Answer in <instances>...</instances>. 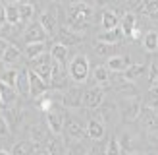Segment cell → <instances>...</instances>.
<instances>
[{"label":"cell","instance_id":"1","mask_svg":"<svg viewBox=\"0 0 158 155\" xmlns=\"http://www.w3.org/2000/svg\"><path fill=\"white\" fill-rule=\"evenodd\" d=\"M91 16H93V8L87 4V2H72L68 8V14H66V23L72 31H85L89 27V21H91Z\"/></svg>","mask_w":158,"mask_h":155},{"label":"cell","instance_id":"2","mask_svg":"<svg viewBox=\"0 0 158 155\" xmlns=\"http://www.w3.org/2000/svg\"><path fill=\"white\" fill-rule=\"evenodd\" d=\"M68 74L69 78L75 82V83H85L87 78L91 74V64H89V58L85 54H75L69 62V68H68Z\"/></svg>","mask_w":158,"mask_h":155},{"label":"cell","instance_id":"3","mask_svg":"<svg viewBox=\"0 0 158 155\" xmlns=\"http://www.w3.org/2000/svg\"><path fill=\"white\" fill-rule=\"evenodd\" d=\"M43 23V27L46 29V33L48 35H54L60 27V8L54 4V6H48L46 10L43 12L41 20H39Z\"/></svg>","mask_w":158,"mask_h":155},{"label":"cell","instance_id":"4","mask_svg":"<svg viewBox=\"0 0 158 155\" xmlns=\"http://www.w3.org/2000/svg\"><path fill=\"white\" fill-rule=\"evenodd\" d=\"M52 58H50V54H41V56H37L31 60V70H33L35 74H39L43 78V80L48 83L50 82V76H52Z\"/></svg>","mask_w":158,"mask_h":155},{"label":"cell","instance_id":"5","mask_svg":"<svg viewBox=\"0 0 158 155\" xmlns=\"http://www.w3.org/2000/svg\"><path fill=\"white\" fill-rule=\"evenodd\" d=\"M64 118L66 116L62 114V111L58 107H54L52 111L44 113V124H46V128H48V132H52L54 136H60L62 132H64Z\"/></svg>","mask_w":158,"mask_h":155},{"label":"cell","instance_id":"6","mask_svg":"<svg viewBox=\"0 0 158 155\" xmlns=\"http://www.w3.org/2000/svg\"><path fill=\"white\" fill-rule=\"evenodd\" d=\"M64 128H66V134L69 138H73V140H81L87 134V130H85L87 124L81 118L73 116V114H68L66 118H64Z\"/></svg>","mask_w":158,"mask_h":155},{"label":"cell","instance_id":"7","mask_svg":"<svg viewBox=\"0 0 158 155\" xmlns=\"http://www.w3.org/2000/svg\"><path fill=\"white\" fill-rule=\"evenodd\" d=\"M104 103V91L98 85H93V87L85 89L83 93V105L89 108V111H97L100 108V105Z\"/></svg>","mask_w":158,"mask_h":155},{"label":"cell","instance_id":"8","mask_svg":"<svg viewBox=\"0 0 158 155\" xmlns=\"http://www.w3.org/2000/svg\"><path fill=\"white\" fill-rule=\"evenodd\" d=\"M23 37H25V43H46V39H48L50 35L46 33V29L43 27L41 21H31L25 33H23Z\"/></svg>","mask_w":158,"mask_h":155},{"label":"cell","instance_id":"9","mask_svg":"<svg viewBox=\"0 0 158 155\" xmlns=\"http://www.w3.org/2000/svg\"><path fill=\"white\" fill-rule=\"evenodd\" d=\"M83 93H85V89H81L79 85L66 87V93L62 95V105L68 108H79L83 105Z\"/></svg>","mask_w":158,"mask_h":155},{"label":"cell","instance_id":"10","mask_svg":"<svg viewBox=\"0 0 158 155\" xmlns=\"http://www.w3.org/2000/svg\"><path fill=\"white\" fill-rule=\"evenodd\" d=\"M29 91H31V97L33 99L41 97V95H44V93L48 91V83H46L39 74H35L33 70H29Z\"/></svg>","mask_w":158,"mask_h":155},{"label":"cell","instance_id":"11","mask_svg":"<svg viewBox=\"0 0 158 155\" xmlns=\"http://www.w3.org/2000/svg\"><path fill=\"white\" fill-rule=\"evenodd\" d=\"M87 136L94 142H98V140H104L106 136V126H104V120L102 118H91L87 122Z\"/></svg>","mask_w":158,"mask_h":155},{"label":"cell","instance_id":"12","mask_svg":"<svg viewBox=\"0 0 158 155\" xmlns=\"http://www.w3.org/2000/svg\"><path fill=\"white\" fill-rule=\"evenodd\" d=\"M58 43L69 49V46L81 43V35L75 33V31H72L69 27H60L58 29Z\"/></svg>","mask_w":158,"mask_h":155},{"label":"cell","instance_id":"13","mask_svg":"<svg viewBox=\"0 0 158 155\" xmlns=\"http://www.w3.org/2000/svg\"><path fill=\"white\" fill-rule=\"evenodd\" d=\"M123 39V31L120 27L116 29H108V31H100L97 35L98 43H106V45H120V41Z\"/></svg>","mask_w":158,"mask_h":155},{"label":"cell","instance_id":"14","mask_svg":"<svg viewBox=\"0 0 158 155\" xmlns=\"http://www.w3.org/2000/svg\"><path fill=\"white\" fill-rule=\"evenodd\" d=\"M15 91L18 95L27 99L31 97V91H29V70H18V82H15Z\"/></svg>","mask_w":158,"mask_h":155},{"label":"cell","instance_id":"15","mask_svg":"<svg viewBox=\"0 0 158 155\" xmlns=\"http://www.w3.org/2000/svg\"><path fill=\"white\" fill-rule=\"evenodd\" d=\"M100 25L104 31L120 27V18H118L116 10H102L100 12Z\"/></svg>","mask_w":158,"mask_h":155},{"label":"cell","instance_id":"16","mask_svg":"<svg viewBox=\"0 0 158 155\" xmlns=\"http://www.w3.org/2000/svg\"><path fill=\"white\" fill-rule=\"evenodd\" d=\"M131 64L127 56H122V54H114V56H110L108 62H106V68L110 72H118V74H123V70Z\"/></svg>","mask_w":158,"mask_h":155},{"label":"cell","instance_id":"17","mask_svg":"<svg viewBox=\"0 0 158 155\" xmlns=\"http://www.w3.org/2000/svg\"><path fill=\"white\" fill-rule=\"evenodd\" d=\"M120 29L123 31V35H129L131 37V33L137 29V16L133 14V12H125L122 21H120Z\"/></svg>","mask_w":158,"mask_h":155},{"label":"cell","instance_id":"18","mask_svg":"<svg viewBox=\"0 0 158 155\" xmlns=\"http://www.w3.org/2000/svg\"><path fill=\"white\" fill-rule=\"evenodd\" d=\"M147 70V64H143V62H131V64L123 70V78L127 82H135L137 78H141V74H143Z\"/></svg>","mask_w":158,"mask_h":155},{"label":"cell","instance_id":"19","mask_svg":"<svg viewBox=\"0 0 158 155\" xmlns=\"http://www.w3.org/2000/svg\"><path fill=\"white\" fill-rule=\"evenodd\" d=\"M110 70L106 66H97L93 70V80L98 87H104V85H110Z\"/></svg>","mask_w":158,"mask_h":155},{"label":"cell","instance_id":"20","mask_svg":"<svg viewBox=\"0 0 158 155\" xmlns=\"http://www.w3.org/2000/svg\"><path fill=\"white\" fill-rule=\"evenodd\" d=\"M48 54H50L52 62H60V64H64V62L68 60V56H69V49L64 46V45H60V43H54Z\"/></svg>","mask_w":158,"mask_h":155},{"label":"cell","instance_id":"21","mask_svg":"<svg viewBox=\"0 0 158 155\" xmlns=\"http://www.w3.org/2000/svg\"><path fill=\"white\" fill-rule=\"evenodd\" d=\"M35 149H37V145L31 140H21V142H18L12 147L10 155H33Z\"/></svg>","mask_w":158,"mask_h":155},{"label":"cell","instance_id":"22","mask_svg":"<svg viewBox=\"0 0 158 155\" xmlns=\"http://www.w3.org/2000/svg\"><path fill=\"white\" fill-rule=\"evenodd\" d=\"M143 46H145L147 52H156L158 51V31H154V29L147 31L145 37H143Z\"/></svg>","mask_w":158,"mask_h":155},{"label":"cell","instance_id":"23","mask_svg":"<svg viewBox=\"0 0 158 155\" xmlns=\"http://www.w3.org/2000/svg\"><path fill=\"white\" fill-rule=\"evenodd\" d=\"M15 97H18V91H15V87H12V85H6L0 82V99H2L4 105H10L15 101Z\"/></svg>","mask_w":158,"mask_h":155},{"label":"cell","instance_id":"24","mask_svg":"<svg viewBox=\"0 0 158 155\" xmlns=\"http://www.w3.org/2000/svg\"><path fill=\"white\" fill-rule=\"evenodd\" d=\"M44 52H46V43H29V45H25V56L29 60L41 56Z\"/></svg>","mask_w":158,"mask_h":155},{"label":"cell","instance_id":"25","mask_svg":"<svg viewBox=\"0 0 158 155\" xmlns=\"http://www.w3.org/2000/svg\"><path fill=\"white\" fill-rule=\"evenodd\" d=\"M18 8H19L21 23H25V21H31V20H33V16H35V4H31V2H19Z\"/></svg>","mask_w":158,"mask_h":155},{"label":"cell","instance_id":"26","mask_svg":"<svg viewBox=\"0 0 158 155\" xmlns=\"http://www.w3.org/2000/svg\"><path fill=\"white\" fill-rule=\"evenodd\" d=\"M145 105L152 111H158V85H151L145 93Z\"/></svg>","mask_w":158,"mask_h":155},{"label":"cell","instance_id":"27","mask_svg":"<svg viewBox=\"0 0 158 155\" xmlns=\"http://www.w3.org/2000/svg\"><path fill=\"white\" fill-rule=\"evenodd\" d=\"M6 23H10V25H18V23H21L18 4H8L6 6Z\"/></svg>","mask_w":158,"mask_h":155},{"label":"cell","instance_id":"28","mask_svg":"<svg viewBox=\"0 0 158 155\" xmlns=\"http://www.w3.org/2000/svg\"><path fill=\"white\" fill-rule=\"evenodd\" d=\"M141 111H143V107H141V103L135 99V101H131V105L125 108V113H123V116H125V120H139V116H141Z\"/></svg>","mask_w":158,"mask_h":155},{"label":"cell","instance_id":"29","mask_svg":"<svg viewBox=\"0 0 158 155\" xmlns=\"http://www.w3.org/2000/svg\"><path fill=\"white\" fill-rule=\"evenodd\" d=\"M19 56H21V52H19L18 49H15L14 45H10V46H8V49H6L4 56H2V62H4L6 66H14L15 62L19 60Z\"/></svg>","mask_w":158,"mask_h":155},{"label":"cell","instance_id":"30","mask_svg":"<svg viewBox=\"0 0 158 155\" xmlns=\"http://www.w3.org/2000/svg\"><path fill=\"white\" fill-rule=\"evenodd\" d=\"M46 149L50 151V155H64V142L60 140V136H54L46 142Z\"/></svg>","mask_w":158,"mask_h":155},{"label":"cell","instance_id":"31","mask_svg":"<svg viewBox=\"0 0 158 155\" xmlns=\"http://www.w3.org/2000/svg\"><path fill=\"white\" fill-rule=\"evenodd\" d=\"M116 91L120 93V95H123V97H135L137 95V87L133 85L131 82H122L120 85H116Z\"/></svg>","mask_w":158,"mask_h":155},{"label":"cell","instance_id":"32","mask_svg":"<svg viewBox=\"0 0 158 155\" xmlns=\"http://www.w3.org/2000/svg\"><path fill=\"white\" fill-rule=\"evenodd\" d=\"M35 101H37V107L41 108L43 113H48V111H52V108L56 107V105H54V99H52V97L48 95V93H44V95L37 97Z\"/></svg>","mask_w":158,"mask_h":155},{"label":"cell","instance_id":"33","mask_svg":"<svg viewBox=\"0 0 158 155\" xmlns=\"http://www.w3.org/2000/svg\"><path fill=\"white\" fill-rule=\"evenodd\" d=\"M93 49H94V52H97L98 56H108L110 58V56H114L112 52L118 49V45H106V43H98L97 41V45H94Z\"/></svg>","mask_w":158,"mask_h":155},{"label":"cell","instance_id":"34","mask_svg":"<svg viewBox=\"0 0 158 155\" xmlns=\"http://www.w3.org/2000/svg\"><path fill=\"white\" fill-rule=\"evenodd\" d=\"M118 144H120L122 153H123V151H125V153H133V151H135V147H133V140H131V136L127 134V132H123V134L118 138Z\"/></svg>","mask_w":158,"mask_h":155},{"label":"cell","instance_id":"35","mask_svg":"<svg viewBox=\"0 0 158 155\" xmlns=\"http://www.w3.org/2000/svg\"><path fill=\"white\" fill-rule=\"evenodd\" d=\"M145 16L152 21H158V0H147L145 2Z\"/></svg>","mask_w":158,"mask_h":155},{"label":"cell","instance_id":"36","mask_svg":"<svg viewBox=\"0 0 158 155\" xmlns=\"http://www.w3.org/2000/svg\"><path fill=\"white\" fill-rule=\"evenodd\" d=\"M0 82L6 83V85H12V87H15V82H18V70H6V72H2V76H0Z\"/></svg>","mask_w":158,"mask_h":155},{"label":"cell","instance_id":"37","mask_svg":"<svg viewBox=\"0 0 158 155\" xmlns=\"http://www.w3.org/2000/svg\"><path fill=\"white\" fill-rule=\"evenodd\" d=\"M148 83L158 85V56L151 60V64H148Z\"/></svg>","mask_w":158,"mask_h":155},{"label":"cell","instance_id":"38","mask_svg":"<svg viewBox=\"0 0 158 155\" xmlns=\"http://www.w3.org/2000/svg\"><path fill=\"white\" fill-rule=\"evenodd\" d=\"M106 155H122V149H120V144H118V138H110V140H108Z\"/></svg>","mask_w":158,"mask_h":155},{"label":"cell","instance_id":"39","mask_svg":"<svg viewBox=\"0 0 158 155\" xmlns=\"http://www.w3.org/2000/svg\"><path fill=\"white\" fill-rule=\"evenodd\" d=\"M8 134H10V124H8L4 114H0V138H4Z\"/></svg>","mask_w":158,"mask_h":155},{"label":"cell","instance_id":"40","mask_svg":"<svg viewBox=\"0 0 158 155\" xmlns=\"http://www.w3.org/2000/svg\"><path fill=\"white\" fill-rule=\"evenodd\" d=\"M6 25V6L0 2V27Z\"/></svg>","mask_w":158,"mask_h":155},{"label":"cell","instance_id":"41","mask_svg":"<svg viewBox=\"0 0 158 155\" xmlns=\"http://www.w3.org/2000/svg\"><path fill=\"white\" fill-rule=\"evenodd\" d=\"M8 46H10V43H8L6 39H2V37H0V58L4 56V52H6V49H8Z\"/></svg>","mask_w":158,"mask_h":155},{"label":"cell","instance_id":"42","mask_svg":"<svg viewBox=\"0 0 158 155\" xmlns=\"http://www.w3.org/2000/svg\"><path fill=\"white\" fill-rule=\"evenodd\" d=\"M33 155H50V151L46 149V147H37V149L33 151Z\"/></svg>","mask_w":158,"mask_h":155},{"label":"cell","instance_id":"43","mask_svg":"<svg viewBox=\"0 0 158 155\" xmlns=\"http://www.w3.org/2000/svg\"><path fill=\"white\" fill-rule=\"evenodd\" d=\"M131 37L135 39V41H137V39H141V33H139V29H135V31H133V33H131Z\"/></svg>","mask_w":158,"mask_h":155},{"label":"cell","instance_id":"44","mask_svg":"<svg viewBox=\"0 0 158 155\" xmlns=\"http://www.w3.org/2000/svg\"><path fill=\"white\" fill-rule=\"evenodd\" d=\"M108 2H110V0H94V4H98V6H104Z\"/></svg>","mask_w":158,"mask_h":155},{"label":"cell","instance_id":"45","mask_svg":"<svg viewBox=\"0 0 158 155\" xmlns=\"http://www.w3.org/2000/svg\"><path fill=\"white\" fill-rule=\"evenodd\" d=\"M0 155H10V153H8L6 149H0Z\"/></svg>","mask_w":158,"mask_h":155},{"label":"cell","instance_id":"46","mask_svg":"<svg viewBox=\"0 0 158 155\" xmlns=\"http://www.w3.org/2000/svg\"><path fill=\"white\" fill-rule=\"evenodd\" d=\"M60 2H64V0H54V4H60Z\"/></svg>","mask_w":158,"mask_h":155},{"label":"cell","instance_id":"47","mask_svg":"<svg viewBox=\"0 0 158 155\" xmlns=\"http://www.w3.org/2000/svg\"><path fill=\"white\" fill-rule=\"evenodd\" d=\"M0 108H4V103H2V99H0Z\"/></svg>","mask_w":158,"mask_h":155},{"label":"cell","instance_id":"48","mask_svg":"<svg viewBox=\"0 0 158 155\" xmlns=\"http://www.w3.org/2000/svg\"><path fill=\"white\" fill-rule=\"evenodd\" d=\"M14 2H18V4H19V2H21V0H12V4H14Z\"/></svg>","mask_w":158,"mask_h":155}]
</instances>
